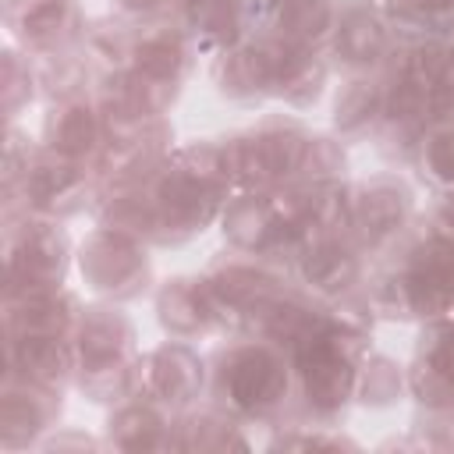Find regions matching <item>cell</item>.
<instances>
[{
  "mask_svg": "<svg viewBox=\"0 0 454 454\" xmlns=\"http://www.w3.org/2000/svg\"><path fill=\"white\" fill-rule=\"evenodd\" d=\"M124 4H128V7H156L160 0H124Z\"/></svg>",
  "mask_w": 454,
  "mask_h": 454,
  "instance_id": "2e32d148",
  "label": "cell"
},
{
  "mask_svg": "<svg viewBox=\"0 0 454 454\" xmlns=\"http://www.w3.org/2000/svg\"><path fill=\"white\" fill-rule=\"evenodd\" d=\"M121 340H117V323L110 319H92L82 333V355L89 358V365H106L117 355Z\"/></svg>",
  "mask_w": 454,
  "mask_h": 454,
  "instance_id": "ba28073f",
  "label": "cell"
},
{
  "mask_svg": "<svg viewBox=\"0 0 454 454\" xmlns=\"http://www.w3.org/2000/svg\"><path fill=\"white\" fill-rule=\"evenodd\" d=\"M280 390V369L270 355L262 351H245L234 358L231 365V394L238 404L245 408H259L270 404L273 394Z\"/></svg>",
  "mask_w": 454,
  "mask_h": 454,
  "instance_id": "7a4b0ae2",
  "label": "cell"
},
{
  "mask_svg": "<svg viewBox=\"0 0 454 454\" xmlns=\"http://www.w3.org/2000/svg\"><path fill=\"white\" fill-rule=\"evenodd\" d=\"M330 21V7L326 0H291L284 11V25L294 35H319Z\"/></svg>",
  "mask_w": 454,
  "mask_h": 454,
  "instance_id": "30bf717a",
  "label": "cell"
},
{
  "mask_svg": "<svg viewBox=\"0 0 454 454\" xmlns=\"http://www.w3.org/2000/svg\"><path fill=\"white\" fill-rule=\"evenodd\" d=\"M231 234L241 241V245H259L270 231H273V216H270V209L262 206V202H255V199H248V202H238L234 209H231Z\"/></svg>",
  "mask_w": 454,
  "mask_h": 454,
  "instance_id": "5b68a950",
  "label": "cell"
},
{
  "mask_svg": "<svg viewBox=\"0 0 454 454\" xmlns=\"http://www.w3.org/2000/svg\"><path fill=\"white\" fill-rule=\"evenodd\" d=\"M429 163L440 177H454V135H440L429 149Z\"/></svg>",
  "mask_w": 454,
  "mask_h": 454,
  "instance_id": "9a60e30c",
  "label": "cell"
},
{
  "mask_svg": "<svg viewBox=\"0 0 454 454\" xmlns=\"http://www.w3.org/2000/svg\"><path fill=\"white\" fill-rule=\"evenodd\" d=\"M305 273L319 284V287H337L340 280L351 277V259L337 248H316L305 262Z\"/></svg>",
  "mask_w": 454,
  "mask_h": 454,
  "instance_id": "9c48e42d",
  "label": "cell"
},
{
  "mask_svg": "<svg viewBox=\"0 0 454 454\" xmlns=\"http://www.w3.org/2000/svg\"><path fill=\"white\" fill-rule=\"evenodd\" d=\"M138 67H142V74H149V78H170L174 74V67H177V46H170V43H145L142 50H138Z\"/></svg>",
  "mask_w": 454,
  "mask_h": 454,
  "instance_id": "8fae6325",
  "label": "cell"
},
{
  "mask_svg": "<svg viewBox=\"0 0 454 454\" xmlns=\"http://www.w3.org/2000/svg\"><path fill=\"white\" fill-rule=\"evenodd\" d=\"M422 4H433V7H440V4H447V0H422Z\"/></svg>",
  "mask_w": 454,
  "mask_h": 454,
  "instance_id": "e0dca14e",
  "label": "cell"
},
{
  "mask_svg": "<svg viewBox=\"0 0 454 454\" xmlns=\"http://www.w3.org/2000/svg\"><path fill=\"white\" fill-rule=\"evenodd\" d=\"M380 43H383V28H380L376 14L365 7H351L340 25V50L351 60H369L380 50Z\"/></svg>",
  "mask_w": 454,
  "mask_h": 454,
  "instance_id": "277c9868",
  "label": "cell"
},
{
  "mask_svg": "<svg viewBox=\"0 0 454 454\" xmlns=\"http://www.w3.org/2000/svg\"><path fill=\"white\" fill-rule=\"evenodd\" d=\"M64 18V0H39L25 11V32L28 35H43L50 28H57V21Z\"/></svg>",
  "mask_w": 454,
  "mask_h": 454,
  "instance_id": "7c38bea8",
  "label": "cell"
},
{
  "mask_svg": "<svg viewBox=\"0 0 454 454\" xmlns=\"http://www.w3.org/2000/svg\"><path fill=\"white\" fill-rule=\"evenodd\" d=\"M82 266L92 273V280L99 287H114V280H121L135 270V252L114 234H99L89 245V252L82 255Z\"/></svg>",
  "mask_w": 454,
  "mask_h": 454,
  "instance_id": "3957f363",
  "label": "cell"
},
{
  "mask_svg": "<svg viewBox=\"0 0 454 454\" xmlns=\"http://www.w3.org/2000/svg\"><path fill=\"white\" fill-rule=\"evenodd\" d=\"M153 380L163 394L170 397H181L195 387V369H192V358L184 351H163L156 358V369H153Z\"/></svg>",
  "mask_w": 454,
  "mask_h": 454,
  "instance_id": "8992f818",
  "label": "cell"
},
{
  "mask_svg": "<svg viewBox=\"0 0 454 454\" xmlns=\"http://www.w3.org/2000/svg\"><path fill=\"white\" fill-rule=\"evenodd\" d=\"M401 216V199L397 195H369L365 199V220L372 223V231H390Z\"/></svg>",
  "mask_w": 454,
  "mask_h": 454,
  "instance_id": "4fadbf2b",
  "label": "cell"
},
{
  "mask_svg": "<svg viewBox=\"0 0 454 454\" xmlns=\"http://www.w3.org/2000/svg\"><path fill=\"white\" fill-rule=\"evenodd\" d=\"M337 110L344 114V117H340L344 124H358V121L372 110V92H369V89H362V85H355V89L337 103Z\"/></svg>",
  "mask_w": 454,
  "mask_h": 454,
  "instance_id": "5bb4252c",
  "label": "cell"
},
{
  "mask_svg": "<svg viewBox=\"0 0 454 454\" xmlns=\"http://www.w3.org/2000/svg\"><path fill=\"white\" fill-rule=\"evenodd\" d=\"M92 135H96V128H92V117H89V110H82V106H74V110H67L64 117H60V124H57V149L60 153H85L89 145H92Z\"/></svg>",
  "mask_w": 454,
  "mask_h": 454,
  "instance_id": "52a82bcc",
  "label": "cell"
},
{
  "mask_svg": "<svg viewBox=\"0 0 454 454\" xmlns=\"http://www.w3.org/2000/svg\"><path fill=\"white\" fill-rule=\"evenodd\" d=\"M301 372H305V390L319 408H333L344 397L348 387V365L337 355V348L323 337H309L301 348Z\"/></svg>",
  "mask_w": 454,
  "mask_h": 454,
  "instance_id": "6da1fadb",
  "label": "cell"
}]
</instances>
